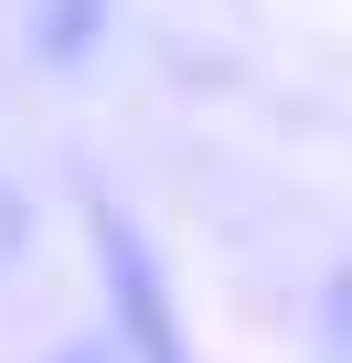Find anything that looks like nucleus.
Listing matches in <instances>:
<instances>
[{
	"instance_id": "obj_1",
	"label": "nucleus",
	"mask_w": 352,
	"mask_h": 363,
	"mask_svg": "<svg viewBox=\"0 0 352 363\" xmlns=\"http://www.w3.org/2000/svg\"><path fill=\"white\" fill-rule=\"evenodd\" d=\"M96 257H107V289H118V320H128V352L139 363H193L182 352V331H171V299H160V267H149V246L96 203Z\"/></svg>"
},
{
	"instance_id": "obj_2",
	"label": "nucleus",
	"mask_w": 352,
	"mask_h": 363,
	"mask_svg": "<svg viewBox=\"0 0 352 363\" xmlns=\"http://www.w3.org/2000/svg\"><path fill=\"white\" fill-rule=\"evenodd\" d=\"M107 22V0H43V54H86Z\"/></svg>"
},
{
	"instance_id": "obj_3",
	"label": "nucleus",
	"mask_w": 352,
	"mask_h": 363,
	"mask_svg": "<svg viewBox=\"0 0 352 363\" xmlns=\"http://www.w3.org/2000/svg\"><path fill=\"white\" fill-rule=\"evenodd\" d=\"M64 363H107V352H64Z\"/></svg>"
}]
</instances>
